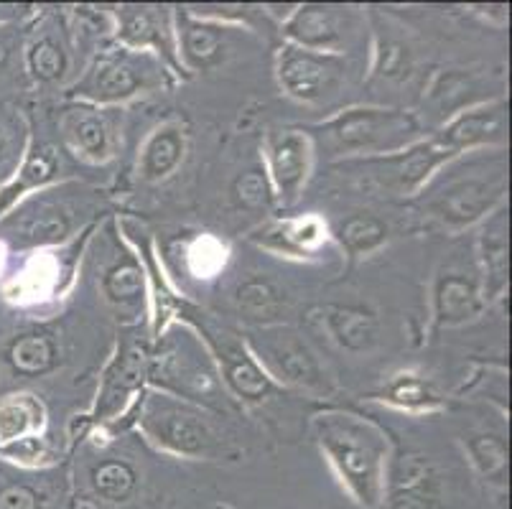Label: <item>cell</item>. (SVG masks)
I'll use <instances>...</instances> for the list:
<instances>
[{
    "instance_id": "obj_1",
    "label": "cell",
    "mask_w": 512,
    "mask_h": 509,
    "mask_svg": "<svg viewBox=\"0 0 512 509\" xmlns=\"http://www.w3.org/2000/svg\"><path fill=\"white\" fill-rule=\"evenodd\" d=\"M316 431L352 497L377 507L383 497V443L377 433L352 415H319Z\"/></svg>"
},
{
    "instance_id": "obj_2",
    "label": "cell",
    "mask_w": 512,
    "mask_h": 509,
    "mask_svg": "<svg viewBox=\"0 0 512 509\" xmlns=\"http://www.w3.org/2000/svg\"><path fill=\"white\" fill-rule=\"evenodd\" d=\"M143 428L158 446L169 448L174 454L202 456L209 454L217 443L212 423L199 410L161 395H153L146 403Z\"/></svg>"
},
{
    "instance_id": "obj_3",
    "label": "cell",
    "mask_w": 512,
    "mask_h": 509,
    "mask_svg": "<svg viewBox=\"0 0 512 509\" xmlns=\"http://www.w3.org/2000/svg\"><path fill=\"white\" fill-rule=\"evenodd\" d=\"M416 133V120L393 110H349L329 125V135L347 151L398 146Z\"/></svg>"
},
{
    "instance_id": "obj_4",
    "label": "cell",
    "mask_w": 512,
    "mask_h": 509,
    "mask_svg": "<svg viewBox=\"0 0 512 509\" xmlns=\"http://www.w3.org/2000/svg\"><path fill=\"white\" fill-rule=\"evenodd\" d=\"M342 72L344 67L337 56L293 49V46L283 49L281 62H278V77L286 92L304 102L324 100L332 95L342 79Z\"/></svg>"
},
{
    "instance_id": "obj_5",
    "label": "cell",
    "mask_w": 512,
    "mask_h": 509,
    "mask_svg": "<svg viewBox=\"0 0 512 509\" xmlns=\"http://www.w3.org/2000/svg\"><path fill=\"white\" fill-rule=\"evenodd\" d=\"M255 344L281 380L304 387H319L324 382L311 349L291 331H265V334H258Z\"/></svg>"
},
{
    "instance_id": "obj_6",
    "label": "cell",
    "mask_w": 512,
    "mask_h": 509,
    "mask_svg": "<svg viewBox=\"0 0 512 509\" xmlns=\"http://www.w3.org/2000/svg\"><path fill=\"white\" fill-rule=\"evenodd\" d=\"M143 84H146V72L138 59L128 54H107L97 59L92 72L82 79V84H77V92L92 100L115 102L136 95Z\"/></svg>"
},
{
    "instance_id": "obj_7",
    "label": "cell",
    "mask_w": 512,
    "mask_h": 509,
    "mask_svg": "<svg viewBox=\"0 0 512 509\" xmlns=\"http://www.w3.org/2000/svg\"><path fill=\"white\" fill-rule=\"evenodd\" d=\"M502 189H505V176L502 174L495 179H456L436 194L434 209L446 222L467 224L487 212L492 202L502 194Z\"/></svg>"
},
{
    "instance_id": "obj_8",
    "label": "cell",
    "mask_w": 512,
    "mask_h": 509,
    "mask_svg": "<svg viewBox=\"0 0 512 509\" xmlns=\"http://www.w3.org/2000/svg\"><path fill=\"white\" fill-rule=\"evenodd\" d=\"M439 482L423 456H400L390 476V507L393 509H436Z\"/></svg>"
},
{
    "instance_id": "obj_9",
    "label": "cell",
    "mask_w": 512,
    "mask_h": 509,
    "mask_svg": "<svg viewBox=\"0 0 512 509\" xmlns=\"http://www.w3.org/2000/svg\"><path fill=\"white\" fill-rule=\"evenodd\" d=\"M214 349H217V357L225 370V380L240 398L260 400L271 392V380L263 375L255 359L230 334L214 336Z\"/></svg>"
},
{
    "instance_id": "obj_10",
    "label": "cell",
    "mask_w": 512,
    "mask_h": 509,
    "mask_svg": "<svg viewBox=\"0 0 512 509\" xmlns=\"http://www.w3.org/2000/svg\"><path fill=\"white\" fill-rule=\"evenodd\" d=\"M69 214L59 204L39 202L16 212V217L6 224L8 235L21 245H46L59 242L69 235Z\"/></svg>"
},
{
    "instance_id": "obj_11",
    "label": "cell",
    "mask_w": 512,
    "mask_h": 509,
    "mask_svg": "<svg viewBox=\"0 0 512 509\" xmlns=\"http://www.w3.org/2000/svg\"><path fill=\"white\" fill-rule=\"evenodd\" d=\"M324 321L334 339L349 352H367L377 342L375 316L360 306H327Z\"/></svg>"
},
{
    "instance_id": "obj_12",
    "label": "cell",
    "mask_w": 512,
    "mask_h": 509,
    "mask_svg": "<svg viewBox=\"0 0 512 509\" xmlns=\"http://www.w3.org/2000/svg\"><path fill=\"white\" fill-rule=\"evenodd\" d=\"M273 161V176L288 199L296 196L299 186L306 179V166H309V143L304 135L299 133H283L278 135L271 151Z\"/></svg>"
},
{
    "instance_id": "obj_13",
    "label": "cell",
    "mask_w": 512,
    "mask_h": 509,
    "mask_svg": "<svg viewBox=\"0 0 512 509\" xmlns=\"http://www.w3.org/2000/svg\"><path fill=\"white\" fill-rule=\"evenodd\" d=\"M505 138V112L502 107H484V110L467 112L444 133V148L474 146V143H495Z\"/></svg>"
},
{
    "instance_id": "obj_14",
    "label": "cell",
    "mask_w": 512,
    "mask_h": 509,
    "mask_svg": "<svg viewBox=\"0 0 512 509\" xmlns=\"http://www.w3.org/2000/svg\"><path fill=\"white\" fill-rule=\"evenodd\" d=\"M6 357L16 375L39 377L46 375L57 364V344L49 334L29 331V334H21L13 339Z\"/></svg>"
},
{
    "instance_id": "obj_15",
    "label": "cell",
    "mask_w": 512,
    "mask_h": 509,
    "mask_svg": "<svg viewBox=\"0 0 512 509\" xmlns=\"http://www.w3.org/2000/svg\"><path fill=\"white\" fill-rule=\"evenodd\" d=\"M288 34L309 49H327L342 36L339 13L329 6H304L288 23Z\"/></svg>"
},
{
    "instance_id": "obj_16",
    "label": "cell",
    "mask_w": 512,
    "mask_h": 509,
    "mask_svg": "<svg viewBox=\"0 0 512 509\" xmlns=\"http://www.w3.org/2000/svg\"><path fill=\"white\" fill-rule=\"evenodd\" d=\"M479 311V291L462 275H444L436 286V314L441 324H462Z\"/></svg>"
},
{
    "instance_id": "obj_17",
    "label": "cell",
    "mask_w": 512,
    "mask_h": 509,
    "mask_svg": "<svg viewBox=\"0 0 512 509\" xmlns=\"http://www.w3.org/2000/svg\"><path fill=\"white\" fill-rule=\"evenodd\" d=\"M181 46L189 64L199 69H207L212 64L222 62L227 51V34L220 26L212 23H199L192 18L181 21Z\"/></svg>"
},
{
    "instance_id": "obj_18",
    "label": "cell",
    "mask_w": 512,
    "mask_h": 509,
    "mask_svg": "<svg viewBox=\"0 0 512 509\" xmlns=\"http://www.w3.org/2000/svg\"><path fill=\"white\" fill-rule=\"evenodd\" d=\"M446 151H449V148L423 146L411 153H403V156L398 158H385L383 168L377 171V179L388 186H395V189H411V186L418 184L441 158L449 156Z\"/></svg>"
},
{
    "instance_id": "obj_19",
    "label": "cell",
    "mask_w": 512,
    "mask_h": 509,
    "mask_svg": "<svg viewBox=\"0 0 512 509\" xmlns=\"http://www.w3.org/2000/svg\"><path fill=\"white\" fill-rule=\"evenodd\" d=\"M164 382H169L171 387H176L184 395H209L214 392L212 377L209 370L204 367L202 359L197 354H189V347H174L164 359Z\"/></svg>"
},
{
    "instance_id": "obj_20",
    "label": "cell",
    "mask_w": 512,
    "mask_h": 509,
    "mask_svg": "<svg viewBox=\"0 0 512 509\" xmlns=\"http://www.w3.org/2000/svg\"><path fill=\"white\" fill-rule=\"evenodd\" d=\"M64 128H67L69 140H72L77 151L95 158V161L107 158V153H110V130H107V123L100 112L90 110V107H77L67 115Z\"/></svg>"
},
{
    "instance_id": "obj_21",
    "label": "cell",
    "mask_w": 512,
    "mask_h": 509,
    "mask_svg": "<svg viewBox=\"0 0 512 509\" xmlns=\"http://www.w3.org/2000/svg\"><path fill=\"white\" fill-rule=\"evenodd\" d=\"M92 489L100 499L110 504H120L133 497L138 487L136 466L123 459H107L92 466Z\"/></svg>"
},
{
    "instance_id": "obj_22",
    "label": "cell",
    "mask_w": 512,
    "mask_h": 509,
    "mask_svg": "<svg viewBox=\"0 0 512 509\" xmlns=\"http://www.w3.org/2000/svg\"><path fill=\"white\" fill-rule=\"evenodd\" d=\"M237 308L253 321H271L286 308V296L268 278H250L237 288Z\"/></svg>"
},
{
    "instance_id": "obj_23",
    "label": "cell",
    "mask_w": 512,
    "mask_h": 509,
    "mask_svg": "<svg viewBox=\"0 0 512 509\" xmlns=\"http://www.w3.org/2000/svg\"><path fill=\"white\" fill-rule=\"evenodd\" d=\"M181 156H184V135H181V130H158V133L148 140L146 151H143V174L151 181L166 179V176L179 166Z\"/></svg>"
},
{
    "instance_id": "obj_24",
    "label": "cell",
    "mask_w": 512,
    "mask_h": 509,
    "mask_svg": "<svg viewBox=\"0 0 512 509\" xmlns=\"http://www.w3.org/2000/svg\"><path fill=\"white\" fill-rule=\"evenodd\" d=\"M120 36L130 44H164L166 31L156 8L130 6L120 13Z\"/></svg>"
},
{
    "instance_id": "obj_25",
    "label": "cell",
    "mask_w": 512,
    "mask_h": 509,
    "mask_svg": "<svg viewBox=\"0 0 512 509\" xmlns=\"http://www.w3.org/2000/svg\"><path fill=\"white\" fill-rule=\"evenodd\" d=\"M388 237V227L370 214H352L339 224V240L349 252H370Z\"/></svg>"
},
{
    "instance_id": "obj_26",
    "label": "cell",
    "mask_w": 512,
    "mask_h": 509,
    "mask_svg": "<svg viewBox=\"0 0 512 509\" xmlns=\"http://www.w3.org/2000/svg\"><path fill=\"white\" fill-rule=\"evenodd\" d=\"M41 423V408L31 398H16L0 405V441H18Z\"/></svg>"
},
{
    "instance_id": "obj_27",
    "label": "cell",
    "mask_w": 512,
    "mask_h": 509,
    "mask_svg": "<svg viewBox=\"0 0 512 509\" xmlns=\"http://www.w3.org/2000/svg\"><path fill=\"white\" fill-rule=\"evenodd\" d=\"M105 293L110 301L120 303V306H130L138 303L143 296V275L141 268L133 258H125L115 268L107 270L105 275Z\"/></svg>"
},
{
    "instance_id": "obj_28",
    "label": "cell",
    "mask_w": 512,
    "mask_h": 509,
    "mask_svg": "<svg viewBox=\"0 0 512 509\" xmlns=\"http://www.w3.org/2000/svg\"><path fill=\"white\" fill-rule=\"evenodd\" d=\"M469 451L474 456V464L482 471L484 479L505 484L507 476V446L497 436H479L469 441Z\"/></svg>"
},
{
    "instance_id": "obj_29",
    "label": "cell",
    "mask_w": 512,
    "mask_h": 509,
    "mask_svg": "<svg viewBox=\"0 0 512 509\" xmlns=\"http://www.w3.org/2000/svg\"><path fill=\"white\" fill-rule=\"evenodd\" d=\"M29 69L39 82H57L67 69V54L51 36H44L31 44Z\"/></svg>"
},
{
    "instance_id": "obj_30",
    "label": "cell",
    "mask_w": 512,
    "mask_h": 509,
    "mask_svg": "<svg viewBox=\"0 0 512 509\" xmlns=\"http://www.w3.org/2000/svg\"><path fill=\"white\" fill-rule=\"evenodd\" d=\"M232 194H235L237 204L242 209H250V212H258L271 204V189H268V181H265L263 171L260 168H250L245 174H240L232 184Z\"/></svg>"
},
{
    "instance_id": "obj_31",
    "label": "cell",
    "mask_w": 512,
    "mask_h": 509,
    "mask_svg": "<svg viewBox=\"0 0 512 509\" xmlns=\"http://www.w3.org/2000/svg\"><path fill=\"white\" fill-rule=\"evenodd\" d=\"M44 494L29 482H3L0 484V509H41Z\"/></svg>"
},
{
    "instance_id": "obj_32",
    "label": "cell",
    "mask_w": 512,
    "mask_h": 509,
    "mask_svg": "<svg viewBox=\"0 0 512 509\" xmlns=\"http://www.w3.org/2000/svg\"><path fill=\"white\" fill-rule=\"evenodd\" d=\"M393 398L400 400V403H426V392H423V385L416 380H403L393 387Z\"/></svg>"
},
{
    "instance_id": "obj_33",
    "label": "cell",
    "mask_w": 512,
    "mask_h": 509,
    "mask_svg": "<svg viewBox=\"0 0 512 509\" xmlns=\"http://www.w3.org/2000/svg\"><path fill=\"white\" fill-rule=\"evenodd\" d=\"M8 156H11V143H8V133L3 130V125H0V168L6 166Z\"/></svg>"
},
{
    "instance_id": "obj_34",
    "label": "cell",
    "mask_w": 512,
    "mask_h": 509,
    "mask_svg": "<svg viewBox=\"0 0 512 509\" xmlns=\"http://www.w3.org/2000/svg\"><path fill=\"white\" fill-rule=\"evenodd\" d=\"M8 54H11V44H8V41L3 39V36H0V69L6 67V62H8Z\"/></svg>"
},
{
    "instance_id": "obj_35",
    "label": "cell",
    "mask_w": 512,
    "mask_h": 509,
    "mask_svg": "<svg viewBox=\"0 0 512 509\" xmlns=\"http://www.w3.org/2000/svg\"><path fill=\"white\" fill-rule=\"evenodd\" d=\"M0 16H3V13H0Z\"/></svg>"
}]
</instances>
